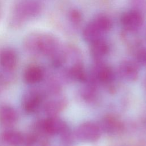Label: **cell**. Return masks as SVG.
<instances>
[{
  "instance_id": "6da1fadb",
  "label": "cell",
  "mask_w": 146,
  "mask_h": 146,
  "mask_svg": "<svg viewBox=\"0 0 146 146\" xmlns=\"http://www.w3.org/2000/svg\"><path fill=\"white\" fill-rule=\"evenodd\" d=\"M26 48L33 53L54 55L59 48V42L54 35L42 32H34L25 38Z\"/></svg>"
},
{
  "instance_id": "7a4b0ae2",
  "label": "cell",
  "mask_w": 146,
  "mask_h": 146,
  "mask_svg": "<svg viewBox=\"0 0 146 146\" xmlns=\"http://www.w3.org/2000/svg\"><path fill=\"white\" fill-rule=\"evenodd\" d=\"M41 3L38 0H20L14 6L10 18L13 27H19L40 13Z\"/></svg>"
},
{
  "instance_id": "3957f363",
  "label": "cell",
  "mask_w": 146,
  "mask_h": 146,
  "mask_svg": "<svg viewBox=\"0 0 146 146\" xmlns=\"http://www.w3.org/2000/svg\"><path fill=\"white\" fill-rule=\"evenodd\" d=\"M120 22L124 30L137 31L143 24L142 14L137 10H132L125 12L121 17Z\"/></svg>"
},
{
  "instance_id": "277c9868",
  "label": "cell",
  "mask_w": 146,
  "mask_h": 146,
  "mask_svg": "<svg viewBox=\"0 0 146 146\" xmlns=\"http://www.w3.org/2000/svg\"><path fill=\"white\" fill-rule=\"evenodd\" d=\"M104 34L93 20L84 27L82 32V36L84 40L90 44L103 38Z\"/></svg>"
},
{
  "instance_id": "5b68a950",
  "label": "cell",
  "mask_w": 146,
  "mask_h": 146,
  "mask_svg": "<svg viewBox=\"0 0 146 146\" xmlns=\"http://www.w3.org/2000/svg\"><path fill=\"white\" fill-rule=\"evenodd\" d=\"M18 56L11 48H5L0 51V64L6 69L13 68L17 64Z\"/></svg>"
},
{
  "instance_id": "8992f818",
  "label": "cell",
  "mask_w": 146,
  "mask_h": 146,
  "mask_svg": "<svg viewBox=\"0 0 146 146\" xmlns=\"http://www.w3.org/2000/svg\"><path fill=\"white\" fill-rule=\"evenodd\" d=\"M78 135L81 139L87 141H94L99 137L98 128L94 124L88 123L80 126L78 129Z\"/></svg>"
},
{
  "instance_id": "52a82bcc",
  "label": "cell",
  "mask_w": 146,
  "mask_h": 146,
  "mask_svg": "<svg viewBox=\"0 0 146 146\" xmlns=\"http://www.w3.org/2000/svg\"><path fill=\"white\" fill-rule=\"evenodd\" d=\"M90 46L91 54L96 59L104 57L108 53L110 49L107 42L103 38L92 43Z\"/></svg>"
},
{
  "instance_id": "ba28073f",
  "label": "cell",
  "mask_w": 146,
  "mask_h": 146,
  "mask_svg": "<svg viewBox=\"0 0 146 146\" xmlns=\"http://www.w3.org/2000/svg\"><path fill=\"white\" fill-rule=\"evenodd\" d=\"M43 72L41 68L36 65H33L27 68L25 72L24 78L29 84H35L39 82L42 78Z\"/></svg>"
},
{
  "instance_id": "9c48e42d",
  "label": "cell",
  "mask_w": 146,
  "mask_h": 146,
  "mask_svg": "<svg viewBox=\"0 0 146 146\" xmlns=\"http://www.w3.org/2000/svg\"><path fill=\"white\" fill-rule=\"evenodd\" d=\"M44 128L49 133L56 134L64 131L66 125L62 120L59 119L50 118L45 121Z\"/></svg>"
},
{
  "instance_id": "30bf717a",
  "label": "cell",
  "mask_w": 146,
  "mask_h": 146,
  "mask_svg": "<svg viewBox=\"0 0 146 146\" xmlns=\"http://www.w3.org/2000/svg\"><path fill=\"white\" fill-rule=\"evenodd\" d=\"M40 98L39 94L35 92L27 94L23 99V107L27 112H34L39 107Z\"/></svg>"
},
{
  "instance_id": "8fae6325",
  "label": "cell",
  "mask_w": 146,
  "mask_h": 146,
  "mask_svg": "<svg viewBox=\"0 0 146 146\" xmlns=\"http://www.w3.org/2000/svg\"><path fill=\"white\" fill-rule=\"evenodd\" d=\"M17 118L16 112L9 106H3L0 108V121L5 125L14 123Z\"/></svg>"
},
{
  "instance_id": "7c38bea8",
  "label": "cell",
  "mask_w": 146,
  "mask_h": 146,
  "mask_svg": "<svg viewBox=\"0 0 146 146\" xmlns=\"http://www.w3.org/2000/svg\"><path fill=\"white\" fill-rule=\"evenodd\" d=\"M120 72L122 75L129 80H135L137 76L136 66L131 62L125 61L120 66Z\"/></svg>"
},
{
  "instance_id": "4fadbf2b",
  "label": "cell",
  "mask_w": 146,
  "mask_h": 146,
  "mask_svg": "<svg viewBox=\"0 0 146 146\" xmlns=\"http://www.w3.org/2000/svg\"><path fill=\"white\" fill-rule=\"evenodd\" d=\"M4 141L11 146H20L22 144L23 137L19 132L15 131H9L3 134Z\"/></svg>"
},
{
  "instance_id": "5bb4252c",
  "label": "cell",
  "mask_w": 146,
  "mask_h": 146,
  "mask_svg": "<svg viewBox=\"0 0 146 146\" xmlns=\"http://www.w3.org/2000/svg\"><path fill=\"white\" fill-rule=\"evenodd\" d=\"M93 21L104 34L109 32L112 28V21L107 15H99L95 18Z\"/></svg>"
},
{
  "instance_id": "9a60e30c",
  "label": "cell",
  "mask_w": 146,
  "mask_h": 146,
  "mask_svg": "<svg viewBox=\"0 0 146 146\" xmlns=\"http://www.w3.org/2000/svg\"><path fill=\"white\" fill-rule=\"evenodd\" d=\"M121 37L129 46L137 47L140 44V38L137 34V31L124 30Z\"/></svg>"
},
{
  "instance_id": "2e32d148",
  "label": "cell",
  "mask_w": 146,
  "mask_h": 146,
  "mask_svg": "<svg viewBox=\"0 0 146 146\" xmlns=\"http://www.w3.org/2000/svg\"><path fill=\"white\" fill-rule=\"evenodd\" d=\"M98 77L103 82H108L112 77V72L110 68L102 64L98 67Z\"/></svg>"
},
{
  "instance_id": "e0dca14e",
  "label": "cell",
  "mask_w": 146,
  "mask_h": 146,
  "mask_svg": "<svg viewBox=\"0 0 146 146\" xmlns=\"http://www.w3.org/2000/svg\"><path fill=\"white\" fill-rule=\"evenodd\" d=\"M70 22L74 25L76 26L79 25L83 19V16L81 12L78 9H72L68 15Z\"/></svg>"
},
{
  "instance_id": "ac0fdd59",
  "label": "cell",
  "mask_w": 146,
  "mask_h": 146,
  "mask_svg": "<svg viewBox=\"0 0 146 146\" xmlns=\"http://www.w3.org/2000/svg\"><path fill=\"white\" fill-rule=\"evenodd\" d=\"M72 76L76 79L82 80L85 79V74L83 67L80 64L74 66L71 69Z\"/></svg>"
},
{
  "instance_id": "d6986e66",
  "label": "cell",
  "mask_w": 146,
  "mask_h": 146,
  "mask_svg": "<svg viewBox=\"0 0 146 146\" xmlns=\"http://www.w3.org/2000/svg\"><path fill=\"white\" fill-rule=\"evenodd\" d=\"M137 60L141 64L146 65V48H140L137 52Z\"/></svg>"
},
{
  "instance_id": "ffe728a7",
  "label": "cell",
  "mask_w": 146,
  "mask_h": 146,
  "mask_svg": "<svg viewBox=\"0 0 146 146\" xmlns=\"http://www.w3.org/2000/svg\"><path fill=\"white\" fill-rule=\"evenodd\" d=\"M132 3H133L135 5L139 6L141 4H142L144 0H131Z\"/></svg>"
},
{
  "instance_id": "44dd1931",
  "label": "cell",
  "mask_w": 146,
  "mask_h": 146,
  "mask_svg": "<svg viewBox=\"0 0 146 146\" xmlns=\"http://www.w3.org/2000/svg\"><path fill=\"white\" fill-rule=\"evenodd\" d=\"M1 7H0V16H1Z\"/></svg>"
},
{
  "instance_id": "7402d4cb",
  "label": "cell",
  "mask_w": 146,
  "mask_h": 146,
  "mask_svg": "<svg viewBox=\"0 0 146 146\" xmlns=\"http://www.w3.org/2000/svg\"><path fill=\"white\" fill-rule=\"evenodd\" d=\"M145 36H146V31H145Z\"/></svg>"
}]
</instances>
